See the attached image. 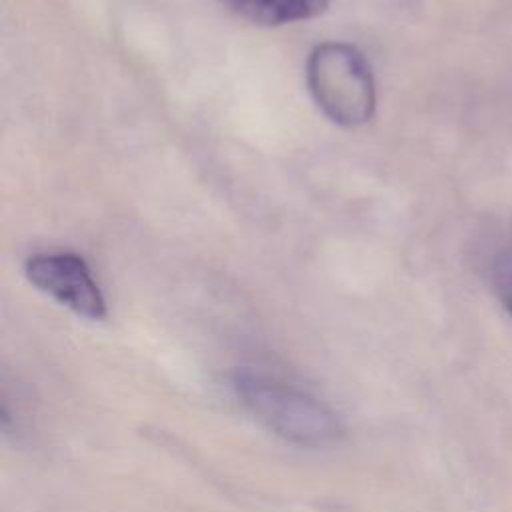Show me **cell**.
I'll list each match as a JSON object with an SVG mask.
<instances>
[{
	"label": "cell",
	"mask_w": 512,
	"mask_h": 512,
	"mask_svg": "<svg viewBox=\"0 0 512 512\" xmlns=\"http://www.w3.org/2000/svg\"><path fill=\"white\" fill-rule=\"evenodd\" d=\"M232 390L262 426L290 444L324 448L344 436L340 416L326 402L294 384L242 368L232 376Z\"/></svg>",
	"instance_id": "obj_1"
},
{
	"label": "cell",
	"mask_w": 512,
	"mask_h": 512,
	"mask_svg": "<svg viewBox=\"0 0 512 512\" xmlns=\"http://www.w3.org/2000/svg\"><path fill=\"white\" fill-rule=\"evenodd\" d=\"M306 86L322 114L338 126H362L374 116L372 68L352 44H318L306 60Z\"/></svg>",
	"instance_id": "obj_2"
},
{
	"label": "cell",
	"mask_w": 512,
	"mask_h": 512,
	"mask_svg": "<svg viewBox=\"0 0 512 512\" xmlns=\"http://www.w3.org/2000/svg\"><path fill=\"white\" fill-rule=\"evenodd\" d=\"M24 274L32 286L74 314L88 320L106 318L104 294L82 256L74 252H38L26 260Z\"/></svg>",
	"instance_id": "obj_3"
},
{
	"label": "cell",
	"mask_w": 512,
	"mask_h": 512,
	"mask_svg": "<svg viewBox=\"0 0 512 512\" xmlns=\"http://www.w3.org/2000/svg\"><path fill=\"white\" fill-rule=\"evenodd\" d=\"M232 14L260 26H282L320 16L328 0H220Z\"/></svg>",
	"instance_id": "obj_4"
},
{
	"label": "cell",
	"mask_w": 512,
	"mask_h": 512,
	"mask_svg": "<svg viewBox=\"0 0 512 512\" xmlns=\"http://www.w3.org/2000/svg\"><path fill=\"white\" fill-rule=\"evenodd\" d=\"M490 282L512 316V250L500 252L490 264Z\"/></svg>",
	"instance_id": "obj_5"
}]
</instances>
